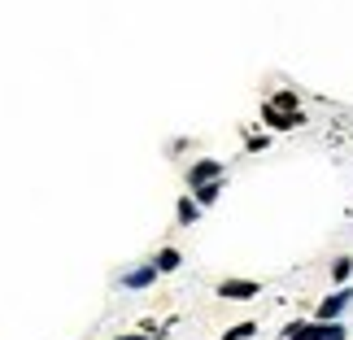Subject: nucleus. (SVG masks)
<instances>
[{
	"mask_svg": "<svg viewBox=\"0 0 353 340\" xmlns=\"http://www.w3.org/2000/svg\"><path fill=\"white\" fill-rule=\"evenodd\" d=\"M253 332H257V323H240V328H232V332H227L223 340H249Z\"/></svg>",
	"mask_w": 353,
	"mask_h": 340,
	"instance_id": "nucleus-12",
	"label": "nucleus"
},
{
	"mask_svg": "<svg viewBox=\"0 0 353 340\" xmlns=\"http://www.w3.org/2000/svg\"><path fill=\"white\" fill-rule=\"evenodd\" d=\"M349 332L336 319H314V340H345Z\"/></svg>",
	"mask_w": 353,
	"mask_h": 340,
	"instance_id": "nucleus-7",
	"label": "nucleus"
},
{
	"mask_svg": "<svg viewBox=\"0 0 353 340\" xmlns=\"http://www.w3.org/2000/svg\"><path fill=\"white\" fill-rule=\"evenodd\" d=\"M270 105H279V110H301V105H296V92H275Z\"/></svg>",
	"mask_w": 353,
	"mask_h": 340,
	"instance_id": "nucleus-11",
	"label": "nucleus"
},
{
	"mask_svg": "<svg viewBox=\"0 0 353 340\" xmlns=\"http://www.w3.org/2000/svg\"><path fill=\"white\" fill-rule=\"evenodd\" d=\"M118 340H148V336H118Z\"/></svg>",
	"mask_w": 353,
	"mask_h": 340,
	"instance_id": "nucleus-14",
	"label": "nucleus"
},
{
	"mask_svg": "<svg viewBox=\"0 0 353 340\" xmlns=\"http://www.w3.org/2000/svg\"><path fill=\"white\" fill-rule=\"evenodd\" d=\"M257 292H262L257 279H223L219 283V297H227V301H253Z\"/></svg>",
	"mask_w": 353,
	"mask_h": 340,
	"instance_id": "nucleus-2",
	"label": "nucleus"
},
{
	"mask_svg": "<svg viewBox=\"0 0 353 340\" xmlns=\"http://www.w3.org/2000/svg\"><path fill=\"white\" fill-rule=\"evenodd\" d=\"M349 270H353V262H349V257H336V266H332L336 283H345V279H349Z\"/></svg>",
	"mask_w": 353,
	"mask_h": 340,
	"instance_id": "nucleus-13",
	"label": "nucleus"
},
{
	"mask_svg": "<svg viewBox=\"0 0 353 340\" xmlns=\"http://www.w3.org/2000/svg\"><path fill=\"white\" fill-rule=\"evenodd\" d=\"M223 174V161H214V157H201L192 170H188V188H196V183H205V179H219Z\"/></svg>",
	"mask_w": 353,
	"mask_h": 340,
	"instance_id": "nucleus-4",
	"label": "nucleus"
},
{
	"mask_svg": "<svg viewBox=\"0 0 353 340\" xmlns=\"http://www.w3.org/2000/svg\"><path fill=\"white\" fill-rule=\"evenodd\" d=\"M283 340H314V323H292V328H283Z\"/></svg>",
	"mask_w": 353,
	"mask_h": 340,
	"instance_id": "nucleus-10",
	"label": "nucleus"
},
{
	"mask_svg": "<svg viewBox=\"0 0 353 340\" xmlns=\"http://www.w3.org/2000/svg\"><path fill=\"white\" fill-rule=\"evenodd\" d=\"M174 214H179V227H192V223H201V201L196 197H179Z\"/></svg>",
	"mask_w": 353,
	"mask_h": 340,
	"instance_id": "nucleus-6",
	"label": "nucleus"
},
{
	"mask_svg": "<svg viewBox=\"0 0 353 340\" xmlns=\"http://www.w3.org/2000/svg\"><path fill=\"white\" fill-rule=\"evenodd\" d=\"M153 279H157V262H148V266H135V270H127V275H122V288L140 292V288H148Z\"/></svg>",
	"mask_w": 353,
	"mask_h": 340,
	"instance_id": "nucleus-5",
	"label": "nucleus"
},
{
	"mask_svg": "<svg viewBox=\"0 0 353 340\" xmlns=\"http://www.w3.org/2000/svg\"><path fill=\"white\" fill-rule=\"evenodd\" d=\"M262 122H266V127L270 131H292V127H301V122H305V114L301 110H279V105H262Z\"/></svg>",
	"mask_w": 353,
	"mask_h": 340,
	"instance_id": "nucleus-1",
	"label": "nucleus"
},
{
	"mask_svg": "<svg viewBox=\"0 0 353 340\" xmlns=\"http://www.w3.org/2000/svg\"><path fill=\"white\" fill-rule=\"evenodd\" d=\"M349 301H353V288H345V283H341V292H332L327 301L319 306V319H341L345 310H349Z\"/></svg>",
	"mask_w": 353,
	"mask_h": 340,
	"instance_id": "nucleus-3",
	"label": "nucleus"
},
{
	"mask_svg": "<svg viewBox=\"0 0 353 340\" xmlns=\"http://www.w3.org/2000/svg\"><path fill=\"white\" fill-rule=\"evenodd\" d=\"M153 262H157V270H174V266L183 262V253H179V249H161V253L153 257Z\"/></svg>",
	"mask_w": 353,
	"mask_h": 340,
	"instance_id": "nucleus-9",
	"label": "nucleus"
},
{
	"mask_svg": "<svg viewBox=\"0 0 353 340\" xmlns=\"http://www.w3.org/2000/svg\"><path fill=\"white\" fill-rule=\"evenodd\" d=\"M223 188H227V183H223V174H219V179H205V183H196L192 192H196V201H201V206H210V201H219V197H223Z\"/></svg>",
	"mask_w": 353,
	"mask_h": 340,
	"instance_id": "nucleus-8",
	"label": "nucleus"
}]
</instances>
